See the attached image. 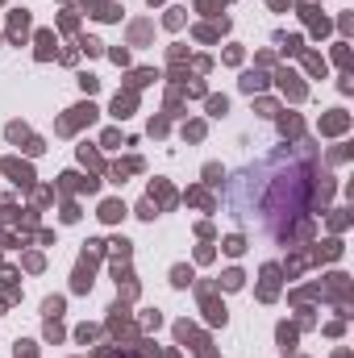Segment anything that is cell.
<instances>
[{"instance_id":"1","label":"cell","mask_w":354,"mask_h":358,"mask_svg":"<svg viewBox=\"0 0 354 358\" xmlns=\"http://www.w3.org/2000/svg\"><path fill=\"white\" fill-rule=\"evenodd\" d=\"M229 208L238 225L263 238H283L309 208V163L300 155H271L238 171L229 183Z\"/></svg>"}]
</instances>
